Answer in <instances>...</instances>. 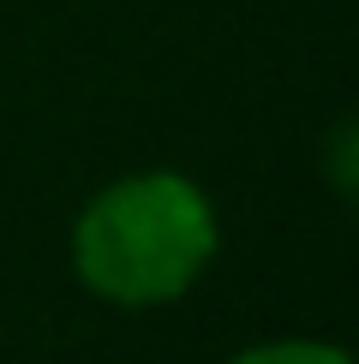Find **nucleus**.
<instances>
[{"label":"nucleus","mask_w":359,"mask_h":364,"mask_svg":"<svg viewBox=\"0 0 359 364\" xmlns=\"http://www.w3.org/2000/svg\"><path fill=\"white\" fill-rule=\"evenodd\" d=\"M216 257V209L198 179L150 168L102 186L72 221V269L126 311L174 305Z\"/></svg>","instance_id":"f257e3e1"},{"label":"nucleus","mask_w":359,"mask_h":364,"mask_svg":"<svg viewBox=\"0 0 359 364\" xmlns=\"http://www.w3.org/2000/svg\"><path fill=\"white\" fill-rule=\"evenodd\" d=\"M228 364H353V358L329 341H264V346H246Z\"/></svg>","instance_id":"f03ea898"}]
</instances>
